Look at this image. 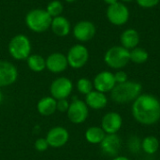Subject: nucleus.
Listing matches in <instances>:
<instances>
[{"label": "nucleus", "instance_id": "obj_31", "mask_svg": "<svg viewBox=\"0 0 160 160\" xmlns=\"http://www.w3.org/2000/svg\"><path fill=\"white\" fill-rule=\"evenodd\" d=\"M113 74H114V79H115L116 84L117 83H123V82H126L128 81V74L124 70H118Z\"/></svg>", "mask_w": 160, "mask_h": 160}, {"label": "nucleus", "instance_id": "obj_6", "mask_svg": "<svg viewBox=\"0 0 160 160\" xmlns=\"http://www.w3.org/2000/svg\"><path fill=\"white\" fill-rule=\"evenodd\" d=\"M106 16L112 24L115 26H122L128 22L130 12L128 8L124 3L119 1L115 4L108 6Z\"/></svg>", "mask_w": 160, "mask_h": 160}, {"label": "nucleus", "instance_id": "obj_12", "mask_svg": "<svg viewBox=\"0 0 160 160\" xmlns=\"http://www.w3.org/2000/svg\"><path fill=\"white\" fill-rule=\"evenodd\" d=\"M93 85L95 90L99 91L101 93L105 94L108 92H112V90L116 85L114 74L108 70H104L98 73L94 78Z\"/></svg>", "mask_w": 160, "mask_h": 160}, {"label": "nucleus", "instance_id": "obj_35", "mask_svg": "<svg viewBox=\"0 0 160 160\" xmlns=\"http://www.w3.org/2000/svg\"><path fill=\"white\" fill-rule=\"evenodd\" d=\"M2 101H3V94H2V91H1V89H0V105H1V103H2Z\"/></svg>", "mask_w": 160, "mask_h": 160}, {"label": "nucleus", "instance_id": "obj_2", "mask_svg": "<svg viewBox=\"0 0 160 160\" xmlns=\"http://www.w3.org/2000/svg\"><path fill=\"white\" fill-rule=\"evenodd\" d=\"M142 86L140 82L128 81L117 83L111 92L112 99L118 104H126L134 101L142 93Z\"/></svg>", "mask_w": 160, "mask_h": 160}, {"label": "nucleus", "instance_id": "obj_8", "mask_svg": "<svg viewBox=\"0 0 160 160\" xmlns=\"http://www.w3.org/2000/svg\"><path fill=\"white\" fill-rule=\"evenodd\" d=\"M73 91V83L67 77H59L52 81L50 86L51 97L56 100L68 98Z\"/></svg>", "mask_w": 160, "mask_h": 160}, {"label": "nucleus", "instance_id": "obj_19", "mask_svg": "<svg viewBox=\"0 0 160 160\" xmlns=\"http://www.w3.org/2000/svg\"><path fill=\"white\" fill-rule=\"evenodd\" d=\"M140 34L134 28H128L124 30L120 36V43L121 46L130 51L136 47H138L140 43Z\"/></svg>", "mask_w": 160, "mask_h": 160}, {"label": "nucleus", "instance_id": "obj_32", "mask_svg": "<svg viewBox=\"0 0 160 160\" xmlns=\"http://www.w3.org/2000/svg\"><path fill=\"white\" fill-rule=\"evenodd\" d=\"M103 2L106 3L108 6H110V5H112V4H115V3L119 2V0H103Z\"/></svg>", "mask_w": 160, "mask_h": 160}, {"label": "nucleus", "instance_id": "obj_36", "mask_svg": "<svg viewBox=\"0 0 160 160\" xmlns=\"http://www.w3.org/2000/svg\"><path fill=\"white\" fill-rule=\"evenodd\" d=\"M66 2H68V3H73V2H75V1H77V0H65Z\"/></svg>", "mask_w": 160, "mask_h": 160}, {"label": "nucleus", "instance_id": "obj_25", "mask_svg": "<svg viewBox=\"0 0 160 160\" xmlns=\"http://www.w3.org/2000/svg\"><path fill=\"white\" fill-rule=\"evenodd\" d=\"M63 9H64V6L62 2L59 0H52L46 7V11L49 13V15L52 18L60 16L63 12Z\"/></svg>", "mask_w": 160, "mask_h": 160}, {"label": "nucleus", "instance_id": "obj_4", "mask_svg": "<svg viewBox=\"0 0 160 160\" xmlns=\"http://www.w3.org/2000/svg\"><path fill=\"white\" fill-rule=\"evenodd\" d=\"M32 45L29 38L23 34H18L14 36L8 42V51L10 56L17 60H26L31 54Z\"/></svg>", "mask_w": 160, "mask_h": 160}, {"label": "nucleus", "instance_id": "obj_3", "mask_svg": "<svg viewBox=\"0 0 160 160\" xmlns=\"http://www.w3.org/2000/svg\"><path fill=\"white\" fill-rule=\"evenodd\" d=\"M52 18L46 9L34 8L25 15V24L32 32L43 33L50 29Z\"/></svg>", "mask_w": 160, "mask_h": 160}, {"label": "nucleus", "instance_id": "obj_11", "mask_svg": "<svg viewBox=\"0 0 160 160\" xmlns=\"http://www.w3.org/2000/svg\"><path fill=\"white\" fill-rule=\"evenodd\" d=\"M46 140L50 147L60 148L68 143L69 140V133L64 127H54L48 131Z\"/></svg>", "mask_w": 160, "mask_h": 160}, {"label": "nucleus", "instance_id": "obj_27", "mask_svg": "<svg viewBox=\"0 0 160 160\" xmlns=\"http://www.w3.org/2000/svg\"><path fill=\"white\" fill-rule=\"evenodd\" d=\"M34 147L38 152H44L50 146L48 144V142H47L46 138H39V139H37L36 140V142L34 143Z\"/></svg>", "mask_w": 160, "mask_h": 160}, {"label": "nucleus", "instance_id": "obj_18", "mask_svg": "<svg viewBox=\"0 0 160 160\" xmlns=\"http://www.w3.org/2000/svg\"><path fill=\"white\" fill-rule=\"evenodd\" d=\"M88 108L93 110H102L108 104V98L104 93L93 90L85 96V101Z\"/></svg>", "mask_w": 160, "mask_h": 160}, {"label": "nucleus", "instance_id": "obj_9", "mask_svg": "<svg viewBox=\"0 0 160 160\" xmlns=\"http://www.w3.org/2000/svg\"><path fill=\"white\" fill-rule=\"evenodd\" d=\"M67 114L68 120L71 123L80 125L87 119L89 114V108L84 101L81 99H74L71 101V103H69Z\"/></svg>", "mask_w": 160, "mask_h": 160}, {"label": "nucleus", "instance_id": "obj_1", "mask_svg": "<svg viewBox=\"0 0 160 160\" xmlns=\"http://www.w3.org/2000/svg\"><path fill=\"white\" fill-rule=\"evenodd\" d=\"M134 119L143 125L152 126L160 120V101L150 94H141L132 104Z\"/></svg>", "mask_w": 160, "mask_h": 160}, {"label": "nucleus", "instance_id": "obj_5", "mask_svg": "<svg viewBox=\"0 0 160 160\" xmlns=\"http://www.w3.org/2000/svg\"><path fill=\"white\" fill-rule=\"evenodd\" d=\"M105 64L113 69H122L130 62V52L123 46H112L104 54Z\"/></svg>", "mask_w": 160, "mask_h": 160}, {"label": "nucleus", "instance_id": "obj_33", "mask_svg": "<svg viewBox=\"0 0 160 160\" xmlns=\"http://www.w3.org/2000/svg\"><path fill=\"white\" fill-rule=\"evenodd\" d=\"M112 160H130L128 158H127V157H124V156H117V157H115Z\"/></svg>", "mask_w": 160, "mask_h": 160}, {"label": "nucleus", "instance_id": "obj_21", "mask_svg": "<svg viewBox=\"0 0 160 160\" xmlns=\"http://www.w3.org/2000/svg\"><path fill=\"white\" fill-rule=\"evenodd\" d=\"M85 140L92 144H100L106 136L101 127H90L85 131Z\"/></svg>", "mask_w": 160, "mask_h": 160}, {"label": "nucleus", "instance_id": "obj_20", "mask_svg": "<svg viewBox=\"0 0 160 160\" xmlns=\"http://www.w3.org/2000/svg\"><path fill=\"white\" fill-rule=\"evenodd\" d=\"M37 110L42 116H51L56 112V99L52 97H44L37 104Z\"/></svg>", "mask_w": 160, "mask_h": 160}, {"label": "nucleus", "instance_id": "obj_30", "mask_svg": "<svg viewBox=\"0 0 160 160\" xmlns=\"http://www.w3.org/2000/svg\"><path fill=\"white\" fill-rule=\"evenodd\" d=\"M69 107V102L67 98L56 100V111L61 112H67Z\"/></svg>", "mask_w": 160, "mask_h": 160}, {"label": "nucleus", "instance_id": "obj_14", "mask_svg": "<svg viewBox=\"0 0 160 160\" xmlns=\"http://www.w3.org/2000/svg\"><path fill=\"white\" fill-rule=\"evenodd\" d=\"M123 125L122 116L115 112L106 113L101 119V128L106 134H117Z\"/></svg>", "mask_w": 160, "mask_h": 160}, {"label": "nucleus", "instance_id": "obj_13", "mask_svg": "<svg viewBox=\"0 0 160 160\" xmlns=\"http://www.w3.org/2000/svg\"><path fill=\"white\" fill-rule=\"evenodd\" d=\"M18 79V69L11 62L0 60V88L13 84Z\"/></svg>", "mask_w": 160, "mask_h": 160}, {"label": "nucleus", "instance_id": "obj_17", "mask_svg": "<svg viewBox=\"0 0 160 160\" xmlns=\"http://www.w3.org/2000/svg\"><path fill=\"white\" fill-rule=\"evenodd\" d=\"M50 28L55 36L64 38V37H67L70 33L71 25H70L69 21L66 17L60 15V16L52 18Z\"/></svg>", "mask_w": 160, "mask_h": 160}, {"label": "nucleus", "instance_id": "obj_26", "mask_svg": "<svg viewBox=\"0 0 160 160\" xmlns=\"http://www.w3.org/2000/svg\"><path fill=\"white\" fill-rule=\"evenodd\" d=\"M76 87L77 90L79 91V93L82 94V95H87L90 92L93 91L94 89V85H93V82H91L89 79L87 78H81L77 81L76 83Z\"/></svg>", "mask_w": 160, "mask_h": 160}, {"label": "nucleus", "instance_id": "obj_16", "mask_svg": "<svg viewBox=\"0 0 160 160\" xmlns=\"http://www.w3.org/2000/svg\"><path fill=\"white\" fill-rule=\"evenodd\" d=\"M121 148V139L117 134H106L100 143L102 153L108 157H117Z\"/></svg>", "mask_w": 160, "mask_h": 160}, {"label": "nucleus", "instance_id": "obj_10", "mask_svg": "<svg viewBox=\"0 0 160 160\" xmlns=\"http://www.w3.org/2000/svg\"><path fill=\"white\" fill-rule=\"evenodd\" d=\"M73 37L80 42H87L94 38L97 33L96 25L90 21H80L72 29Z\"/></svg>", "mask_w": 160, "mask_h": 160}, {"label": "nucleus", "instance_id": "obj_28", "mask_svg": "<svg viewBox=\"0 0 160 160\" xmlns=\"http://www.w3.org/2000/svg\"><path fill=\"white\" fill-rule=\"evenodd\" d=\"M137 4L142 8H153L160 3V0H136Z\"/></svg>", "mask_w": 160, "mask_h": 160}, {"label": "nucleus", "instance_id": "obj_15", "mask_svg": "<svg viewBox=\"0 0 160 160\" xmlns=\"http://www.w3.org/2000/svg\"><path fill=\"white\" fill-rule=\"evenodd\" d=\"M68 67L67 56L62 52H52L46 58V68L52 73H62Z\"/></svg>", "mask_w": 160, "mask_h": 160}, {"label": "nucleus", "instance_id": "obj_24", "mask_svg": "<svg viewBox=\"0 0 160 160\" xmlns=\"http://www.w3.org/2000/svg\"><path fill=\"white\" fill-rule=\"evenodd\" d=\"M129 52H130V61L133 62L134 64H138V65L143 64L149 58L148 52L145 49L141 48L139 46L130 50Z\"/></svg>", "mask_w": 160, "mask_h": 160}, {"label": "nucleus", "instance_id": "obj_23", "mask_svg": "<svg viewBox=\"0 0 160 160\" xmlns=\"http://www.w3.org/2000/svg\"><path fill=\"white\" fill-rule=\"evenodd\" d=\"M142 150L148 155H154L159 149V141L155 136H147L142 142Z\"/></svg>", "mask_w": 160, "mask_h": 160}, {"label": "nucleus", "instance_id": "obj_34", "mask_svg": "<svg viewBox=\"0 0 160 160\" xmlns=\"http://www.w3.org/2000/svg\"><path fill=\"white\" fill-rule=\"evenodd\" d=\"M120 2H122V3H129V2H132V1H134V0H119Z\"/></svg>", "mask_w": 160, "mask_h": 160}, {"label": "nucleus", "instance_id": "obj_22", "mask_svg": "<svg viewBox=\"0 0 160 160\" xmlns=\"http://www.w3.org/2000/svg\"><path fill=\"white\" fill-rule=\"evenodd\" d=\"M26 63L29 69L34 72H42L46 68V59L40 54H30Z\"/></svg>", "mask_w": 160, "mask_h": 160}, {"label": "nucleus", "instance_id": "obj_29", "mask_svg": "<svg viewBox=\"0 0 160 160\" xmlns=\"http://www.w3.org/2000/svg\"><path fill=\"white\" fill-rule=\"evenodd\" d=\"M128 147L130 151L137 152L142 147V143L140 142V140L137 137H130L128 141Z\"/></svg>", "mask_w": 160, "mask_h": 160}, {"label": "nucleus", "instance_id": "obj_7", "mask_svg": "<svg viewBox=\"0 0 160 160\" xmlns=\"http://www.w3.org/2000/svg\"><path fill=\"white\" fill-rule=\"evenodd\" d=\"M68 66L74 69L83 68L89 60V51L82 44L73 45L67 53Z\"/></svg>", "mask_w": 160, "mask_h": 160}]
</instances>
